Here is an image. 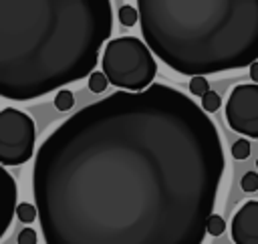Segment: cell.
I'll use <instances>...</instances> for the list:
<instances>
[{
    "label": "cell",
    "instance_id": "1",
    "mask_svg": "<svg viewBox=\"0 0 258 244\" xmlns=\"http://www.w3.org/2000/svg\"><path fill=\"white\" fill-rule=\"evenodd\" d=\"M226 157L208 111L151 83L115 91L38 147L32 192L46 244H202Z\"/></svg>",
    "mask_w": 258,
    "mask_h": 244
},
{
    "label": "cell",
    "instance_id": "2",
    "mask_svg": "<svg viewBox=\"0 0 258 244\" xmlns=\"http://www.w3.org/2000/svg\"><path fill=\"white\" fill-rule=\"evenodd\" d=\"M111 32V0H0V97L32 101L89 77Z\"/></svg>",
    "mask_w": 258,
    "mask_h": 244
},
{
    "label": "cell",
    "instance_id": "3",
    "mask_svg": "<svg viewBox=\"0 0 258 244\" xmlns=\"http://www.w3.org/2000/svg\"><path fill=\"white\" fill-rule=\"evenodd\" d=\"M147 46L171 71L216 75L258 60V0H137Z\"/></svg>",
    "mask_w": 258,
    "mask_h": 244
},
{
    "label": "cell",
    "instance_id": "4",
    "mask_svg": "<svg viewBox=\"0 0 258 244\" xmlns=\"http://www.w3.org/2000/svg\"><path fill=\"white\" fill-rule=\"evenodd\" d=\"M101 67L113 87L127 91L147 89L157 75L153 50L147 46V42L135 36H119L109 40Z\"/></svg>",
    "mask_w": 258,
    "mask_h": 244
},
{
    "label": "cell",
    "instance_id": "5",
    "mask_svg": "<svg viewBox=\"0 0 258 244\" xmlns=\"http://www.w3.org/2000/svg\"><path fill=\"white\" fill-rule=\"evenodd\" d=\"M36 145V125L30 115L16 107L0 111V163L22 165L26 163Z\"/></svg>",
    "mask_w": 258,
    "mask_h": 244
},
{
    "label": "cell",
    "instance_id": "6",
    "mask_svg": "<svg viewBox=\"0 0 258 244\" xmlns=\"http://www.w3.org/2000/svg\"><path fill=\"white\" fill-rule=\"evenodd\" d=\"M224 111L230 129L250 139H258V83L236 85L230 91Z\"/></svg>",
    "mask_w": 258,
    "mask_h": 244
},
{
    "label": "cell",
    "instance_id": "7",
    "mask_svg": "<svg viewBox=\"0 0 258 244\" xmlns=\"http://www.w3.org/2000/svg\"><path fill=\"white\" fill-rule=\"evenodd\" d=\"M232 240L236 244H258V200L242 204L234 214Z\"/></svg>",
    "mask_w": 258,
    "mask_h": 244
},
{
    "label": "cell",
    "instance_id": "8",
    "mask_svg": "<svg viewBox=\"0 0 258 244\" xmlns=\"http://www.w3.org/2000/svg\"><path fill=\"white\" fill-rule=\"evenodd\" d=\"M16 198H18L16 179L0 163V240L4 238L16 214Z\"/></svg>",
    "mask_w": 258,
    "mask_h": 244
},
{
    "label": "cell",
    "instance_id": "9",
    "mask_svg": "<svg viewBox=\"0 0 258 244\" xmlns=\"http://www.w3.org/2000/svg\"><path fill=\"white\" fill-rule=\"evenodd\" d=\"M16 218H18L22 224H32V222L38 218V208H36V204H34V206H32V204H26V202L18 204V206H16Z\"/></svg>",
    "mask_w": 258,
    "mask_h": 244
},
{
    "label": "cell",
    "instance_id": "10",
    "mask_svg": "<svg viewBox=\"0 0 258 244\" xmlns=\"http://www.w3.org/2000/svg\"><path fill=\"white\" fill-rule=\"evenodd\" d=\"M111 83H109V79H107V75L103 73V71H93L91 75H89V89H91V93H103L107 87H109Z\"/></svg>",
    "mask_w": 258,
    "mask_h": 244
},
{
    "label": "cell",
    "instance_id": "11",
    "mask_svg": "<svg viewBox=\"0 0 258 244\" xmlns=\"http://www.w3.org/2000/svg\"><path fill=\"white\" fill-rule=\"evenodd\" d=\"M210 91V81L206 79V75H194L189 79V93L196 97H202L204 93Z\"/></svg>",
    "mask_w": 258,
    "mask_h": 244
},
{
    "label": "cell",
    "instance_id": "12",
    "mask_svg": "<svg viewBox=\"0 0 258 244\" xmlns=\"http://www.w3.org/2000/svg\"><path fill=\"white\" fill-rule=\"evenodd\" d=\"M117 16H119V22L123 24V26H133L137 20H139V10H135L133 6H121L119 8V12H117Z\"/></svg>",
    "mask_w": 258,
    "mask_h": 244
},
{
    "label": "cell",
    "instance_id": "13",
    "mask_svg": "<svg viewBox=\"0 0 258 244\" xmlns=\"http://www.w3.org/2000/svg\"><path fill=\"white\" fill-rule=\"evenodd\" d=\"M73 105H75V95L71 91H67V89H60L56 93V97H54V107L58 111H69Z\"/></svg>",
    "mask_w": 258,
    "mask_h": 244
},
{
    "label": "cell",
    "instance_id": "14",
    "mask_svg": "<svg viewBox=\"0 0 258 244\" xmlns=\"http://www.w3.org/2000/svg\"><path fill=\"white\" fill-rule=\"evenodd\" d=\"M206 228H208V234L210 236H220L226 230V222H224L222 216H218V214L212 212L210 218H208V222H206Z\"/></svg>",
    "mask_w": 258,
    "mask_h": 244
},
{
    "label": "cell",
    "instance_id": "15",
    "mask_svg": "<svg viewBox=\"0 0 258 244\" xmlns=\"http://www.w3.org/2000/svg\"><path fill=\"white\" fill-rule=\"evenodd\" d=\"M202 107H204L208 113L218 111V109L222 107V99H220V95H218L216 91H208V93H204V95H202Z\"/></svg>",
    "mask_w": 258,
    "mask_h": 244
},
{
    "label": "cell",
    "instance_id": "16",
    "mask_svg": "<svg viewBox=\"0 0 258 244\" xmlns=\"http://www.w3.org/2000/svg\"><path fill=\"white\" fill-rule=\"evenodd\" d=\"M232 155H234V159H238V161L250 157V141H246V139L234 141V145H232Z\"/></svg>",
    "mask_w": 258,
    "mask_h": 244
},
{
    "label": "cell",
    "instance_id": "17",
    "mask_svg": "<svg viewBox=\"0 0 258 244\" xmlns=\"http://www.w3.org/2000/svg\"><path fill=\"white\" fill-rule=\"evenodd\" d=\"M240 186H242V190H244L246 194L258 192V173H256V171H248V173H244Z\"/></svg>",
    "mask_w": 258,
    "mask_h": 244
},
{
    "label": "cell",
    "instance_id": "18",
    "mask_svg": "<svg viewBox=\"0 0 258 244\" xmlns=\"http://www.w3.org/2000/svg\"><path fill=\"white\" fill-rule=\"evenodd\" d=\"M18 244H36V232L32 228H22L16 236Z\"/></svg>",
    "mask_w": 258,
    "mask_h": 244
},
{
    "label": "cell",
    "instance_id": "19",
    "mask_svg": "<svg viewBox=\"0 0 258 244\" xmlns=\"http://www.w3.org/2000/svg\"><path fill=\"white\" fill-rule=\"evenodd\" d=\"M250 79H252L254 83H258V60H254V63L250 65Z\"/></svg>",
    "mask_w": 258,
    "mask_h": 244
},
{
    "label": "cell",
    "instance_id": "20",
    "mask_svg": "<svg viewBox=\"0 0 258 244\" xmlns=\"http://www.w3.org/2000/svg\"><path fill=\"white\" fill-rule=\"evenodd\" d=\"M256 167H258V161H256Z\"/></svg>",
    "mask_w": 258,
    "mask_h": 244
}]
</instances>
